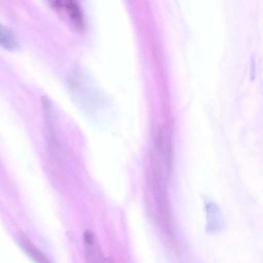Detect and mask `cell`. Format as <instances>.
Here are the masks:
<instances>
[{
	"label": "cell",
	"mask_w": 263,
	"mask_h": 263,
	"mask_svg": "<svg viewBox=\"0 0 263 263\" xmlns=\"http://www.w3.org/2000/svg\"><path fill=\"white\" fill-rule=\"evenodd\" d=\"M19 243L24 251L33 259L39 262H48L46 257L38 250L25 236L18 238Z\"/></svg>",
	"instance_id": "obj_1"
},
{
	"label": "cell",
	"mask_w": 263,
	"mask_h": 263,
	"mask_svg": "<svg viewBox=\"0 0 263 263\" xmlns=\"http://www.w3.org/2000/svg\"><path fill=\"white\" fill-rule=\"evenodd\" d=\"M0 44L8 50H14L18 47L17 41L11 30L2 26L0 28Z\"/></svg>",
	"instance_id": "obj_2"
},
{
	"label": "cell",
	"mask_w": 263,
	"mask_h": 263,
	"mask_svg": "<svg viewBox=\"0 0 263 263\" xmlns=\"http://www.w3.org/2000/svg\"><path fill=\"white\" fill-rule=\"evenodd\" d=\"M85 256L87 262H98L102 258L96 239L85 242Z\"/></svg>",
	"instance_id": "obj_3"
},
{
	"label": "cell",
	"mask_w": 263,
	"mask_h": 263,
	"mask_svg": "<svg viewBox=\"0 0 263 263\" xmlns=\"http://www.w3.org/2000/svg\"><path fill=\"white\" fill-rule=\"evenodd\" d=\"M67 9L72 20L78 25H83V18L80 10L72 0H65Z\"/></svg>",
	"instance_id": "obj_4"
}]
</instances>
